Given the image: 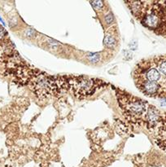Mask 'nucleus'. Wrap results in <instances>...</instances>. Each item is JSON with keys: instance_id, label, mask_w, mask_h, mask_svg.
Masks as SVG:
<instances>
[{"instance_id": "1", "label": "nucleus", "mask_w": 166, "mask_h": 167, "mask_svg": "<svg viewBox=\"0 0 166 167\" xmlns=\"http://www.w3.org/2000/svg\"><path fill=\"white\" fill-rule=\"evenodd\" d=\"M134 82L145 96L166 95V56L141 61L134 69Z\"/></svg>"}, {"instance_id": "2", "label": "nucleus", "mask_w": 166, "mask_h": 167, "mask_svg": "<svg viewBox=\"0 0 166 167\" xmlns=\"http://www.w3.org/2000/svg\"><path fill=\"white\" fill-rule=\"evenodd\" d=\"M59 82L52 77L38 74L31 78L30 86L39 98H47L53 95L59 88Z\"/></svg>"}, {"instance_id": "3", "label": "nucleus", "mask_w": 166, "mask_h": 167, "mask_svg": "<svg viewBox=\"0 0 166 167\" xmlns=\"http://www.w3.org/2000/svg\"><path fill=\"white\" fill-rule=\"evenodd\" d=\"M96 80L86 77H75L69 81L72 91L79 98H84L95 92L98 84Z\"/></svg>"}, {"instance_id": "4", "label": "nucleus", "mask_w": 166, "mask_h": 167, "mask_svg": "<svg viewBox=\"0 0 166 167\" xmlns=\"http://www.w3.org/2000/svg\"><path fill=\"white\" fill-rule=\"evenodd\" d=\"M124 107L126 111L128 112L129 115L135 117L143 116L148 110L147 102L137 98H133L132 100H129L126 103V104H124Z\"/></svg>"}, {"instance_id": "5", "label": "nucleus", "mask_w": 166, "mask_h": 167, "mask_svg": "<svg viewBox=\"0 0 166 167\" xmlns=\"http://www.w3.org/2000/svg\"><path fill=\"white\" fill-rule=\"evenodd\" d=\"M147 117L148 122L151 125L156 124V122L160 119V114L158 110L154 107H150L147 112Z\"/></svg>"}, {"instance_id": "6", "label": "nucleus", "mask_w": 166, "mask_h": 167, "mask_svg": "<svg viewBox=\"0 0 166 167\" xmlns=\"http://www.w3.org/2000/svg\"><path fill=\"white\" fill-rule=\"evenodd\" d=\"M113 28H112L110 30H108L106 33L105 38H104V44L110 48H114L117 45V39L115 32H112Z\"/></svg>"}, {"instance_id": "7", "label": "nucleus", "mask_w": 166, "mask_h": 167, "mask_svg": "<svg viewBox=\"0 0 166 167\" xmlns=\"http://www.w3.org/2000/svg\"><path fill=\"white\" fill-rule=\"evenodd\" d=\"M100 60V55L98 53H95V54H91L90 55V60L93 63H97V62Z\"/></svg>"}, {"instance_id": "8", "label": "nucleus", "mask_w": 166, "mask_h": 167, "mask_svg": "<svg viewBox=\"0 0 166 167\" xmlns=\"http://www.w3.org/2000/svg\"><path fill=\"white\" fill-rule=\"evenodd\" d=\"M90 3L92 4V6L94 7V8L99 10L102 9L103 7V3L101 1H95V2H90Z\"/></svg>"}, {"instance_id": "9", "label": "nucleus", "mask_w": 166, "mask_h": 167, "mask_svg": "<svg viewBox=\"0 0 166 167\" xmlns=\"http://www.w3.org/2000/svg\"><path fill=\"white\" fill-rule=\"evenodd\" d=\"M5 34H6V31H5L3 28L0 27V38H2L5 35Z\"/></svg>"}]
</instances>
